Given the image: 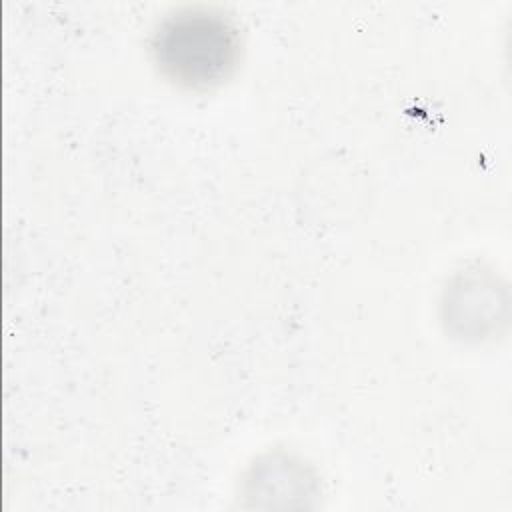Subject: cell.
Here are the masks:
<instances>
[{"label":"cell","instance_id":"obj_2","mask_svg":"<svg viewBox=\"0 0 512 512\" xmlns=\"http://www.w3.org/2000/svg\"><path fill=\"white\" fill-rule=\"evenodd\" d=\"M506 286L492 268L468 264L442 286L440 322L458 340L482 342L498 334V324L506 322Z\"/></svg>","mask_w":512,"mask_h":512},{"label":"cell","instance_id":"obj_1","mask_svg":"<svg viewBox=\"0 0 512 512\" xmlns=\"http://www.w3.org/2000/svg\"><path fill=\"white\" fill-rule=\"evenodd\" d=\"M244 32L232 12L214 4L166 10L148 36V56L170 86L206 94L224 86L244 58Z\"/></svg>","mask_w":512,"mask_h":512}]
</instances>
